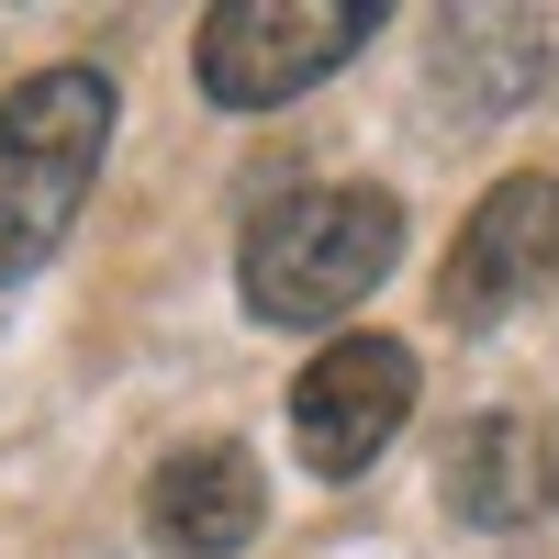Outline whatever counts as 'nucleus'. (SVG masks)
<instances>
[{
  "label": "nucleus",
  "mask_w": 559,
  "mask_h": 559,
  "mask_svg": "<svg viewBox=\"0 0 559 559\" xmlns=\"http://www.w3.org/2000/svg\"><path fill=\"white\" fill-rule=\"evenodd\" d=\"M403 258V202L347 179V191H292L247 224L236 247V292L258 324H336L392 280Z\"/></svg>",
  "instance_id": "1"
},
{
  "label": "nucleus",
  "mask_w": 559,
  "mask_h": 559,
  "mask_svg": "<svg viewBox=\"0 0 559 559\" xmlns=\"http://www.w3.org/2000/svg\"><path fill=\"white\" fill-rule=\"evenodd\" d=\"M102 146H112V79L102 68H34L0 102V292L68 247Z\"/></svg>",
  "instance_id": "2"
},
{
  "label": "nucleus",
  "mask_w": 559,
  "mask_h": 559,
  "mask_svg": "<svg viewBox=\"0 0 559 559\" xmlns=\"http://www.w3.org/2000/svg\"><path fill=\"white\" fill-rule=\"evenodd\" d=\"M369 23H392L381 0H224L191 34V79L224 112H280L313 79H336L369 45Z\"/></svg>",
  "instance_id": "3"
},
{
  "label": "nucleus",
  "mask_w": 559,
  "mask_h": 559,
  "mask_svg": "<svg viewBox=\"0 0 559 559\" xmlns=\"http://www.w3.org/2000/svg\"><path fill=\"white\" fill-rule=\"evenodd\" d=\"M414 414V347L403 336H336L292 381V448L313 481H358Z\"/></svg>",
  "instance_id": "4"
},
{
  "label": "nucleus",
  "mask_w": 559,
  "mask_h": 559,
  "mask_svg": "<svg viewBox=\"0 0 559 559\" xmlns=\"http://www.w3.org/2000/svg\"><path fill=\"white\" fill-rule=\"evenodd\" d=\"M548 280H559V179L526 168V179H492L471 202V224H459V247L437 269V313L448 324H503Z\"/></svg>",
  "instance_id": "5"
},
{
  "label": "nucleus",
  "mask_w": 559,
  "mask_h": 559,
  "mask_svg": "<svg viewBox=\"0 0 559 559\" xmlns=\"http://www.w3.org/2000/svg\"><path fill=\"white\" fill-rule=\"evenodd\" d=\"M269 515V492H258V459L247 448H179L168 471L146 481V526L168 559H236Z\"/></svg>",
  "instance_id": "6"
},
{
  "label": "nucleus",
  "mask_w": 559,
  "mask_h": 559,
  "mask_svg": "<svg viewBox=\"0 0 559 559\" xmlns=\"http://www.w3.org/2000/svg\"><path fill=\"white\" fill-rule=\"evenodd\" d=\"M448 515H471V526L548 515V437L526 414H481V426L448 437Z\"/></svg>",
  "instance_id": "7"
}]
</instances>
